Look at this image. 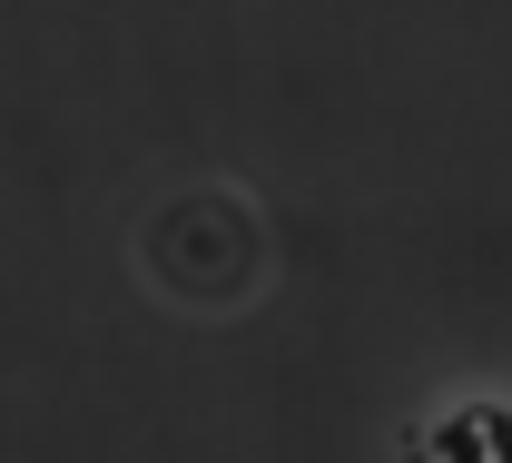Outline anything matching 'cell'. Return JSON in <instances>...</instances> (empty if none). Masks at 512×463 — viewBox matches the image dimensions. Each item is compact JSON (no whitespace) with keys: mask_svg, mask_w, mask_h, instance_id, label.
I'll return each mask as SVG.
<instances>
[{"mask_svg":"<svg viewBox=\"0 0 512 463\" xmlns=\"http://www.w3.org/2000/svg\"><path fill=\"white\" fill-rule=\"evenodd\" d=\"M424 454H434V463H512V414H493V404H463V414H453Z\"/></svg>","mask_w":512,"mask_h":463,"instance_id":"1","label":"cell"}]
</instances>
